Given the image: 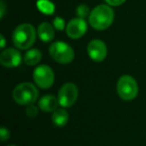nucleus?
<instances>
[{"instance_id":"nucleus-5","label":"nucleus","mask_w":146,"mask_h":146,"mask_svg":"<svg viewBox=\"0 0 146 146\" xmlns=\"http://www.w3.org/2000/svg\"><path fill=\"white\" fill-rule=\"evenodd\" d=\"M49 54L52 59L60 64H68L74 59V50L69 44L63 41L53 42L49 47Z\"/></svg>"},{"instance_id":"nucleus-21","label":"nucleus","mask_w":146,"mask_h":146,"mask_svg":"<svg viewBox=\"0 0 146 146\" xmlns=\"http://www.w3.org/2000/svg\"><path fill=\"white\" fill-rule=\"evenodd\" d=\"M0 10H1L0 11V17L3 18V16H4V14H5V3L3 0L0 1Z\"/></svg>"},{"instance_id":"nucleus-15","label":"nucleus","mask_w":146,"mask_h":146,"mask_svg":"<svg viewBox=\"0 0 146 146\" xmlns=\"http://www.w3.org/2000/svg\"><path fill=\"white\" fill-rule=\"evenodd\" d=\"M37 6L39 10L45 14H52L54 12V5L49 0H38Z\"/></svg>"},{"instance_id":"nucleus-8","label":"nucleus","mask_w":146,"mask_h":146,"mask_svg":"<svg viewBox=\"0 0 146 146\" xmlns=\"http://www.w3.org/2000/svg\"><path fill=\"white\" fill-rule=\"evenodd\" d=\"M23 57L20 51L15 48H7L0 54V63L6 68H14L20 65Z\"/></svg>"},{"instance_id":"nucleus-1","label":"nucleus","mask_w":146,"mask_h":146,"mask_svg":"<svg viewBox=\"0 0 146 146\" xmlns=\"http://www.w3.org/2000/svg\"><path fill=\"white\" fill-rule=\"evenodd\" d=\"M88 20L92 28L96 30H104L113 23L114 11L110 5L100 4L90 12Z\"/></svg>"},{"instance_id":"nucleus-13","label":"nucleus","mask_w":146,"mask_h":146,"mask_svg":"<svg viewBox=\"0 0 146 146\" xmlns=\"http://www.w3.org/2000/svg\"><path fill=\"white\" fill-rule=\"evenodd\" d=\"M42 59V53L36 48L28 49L23 56V61L28 66H34L37 65Z\"/></svg>"},{"instance_id":"nucleus-20","label":"nucleus","mask_w":146,"mask_h":146,"mask_svg":"<svg viewBox=\"0 0 146 146\" xmlns=\"http://www.w3.org/2000/svg\"><path fill=\"white\" fill-rule=\"evenodd\" d=\"M105 1L110 6H118V5L123 4L126 0H105Z\"/></svg>"},{"instance_id":"nucleus-3","label":"nucleus","mask_w":146,"mask_h":146,"mask_svg":"<svg viewBox=\"0 0 146 146\" xmlns=\"http://www.w3.org/2000/svg\"><path fill=\"white\" fill-rule=\"evenodd\" d=\"M38 89L33 83L22 82L13 89L12 97L19 105H30L38 99Z\"/></svg>"},{"instance_id":"nucleus-17","label":"nucleus","mask_w":146,"mask_h":146,"mask_svg":"<svg viewBox=\"0 0 146 146\" xmlns=\"http://www.w3.org/2000/svg\"><path fill=\"white\" fill-rule=\"evenodd\" d=\"M38 106H35L34 104H30V105H27L26 107V115L29 118H35L38 114Z\"/></svg>"},{"instance_id":"nucleus-6","label":"nucleus","mask_w":146,"mask_h":146,"mask_svg":"<svg viewBox=\"0 0 146 146\" xmlns=\"http://www.w3.org/2000/svg\"><path fill=\"white\" fill-rule=\"evenodd\" d=\"M54 72L48 65H39L33 71V80L38 87L48 89L54 83Z\"/></svg>"},{"instance_id":"nucleus-10","label":"nucleus","mask_w":146,"mask_h":146,"mask_svg":"<svg viewBox=\"0 0 146 146\" xmlns=\"http://www.w3.org/2000/svg\"><path fill=\"white\" fill-rule=\"evenodd\" d=\"M88 56L95 62H101L106 58L107 55V46L102 40L93 39L87 46Z\"/></svg>"},{"instance_id":"nucleus-7","label":"nucleus","mask_w":146,"mask_h":146,"mask_svg":"<svg viewBox=\"0 0 146 146\" xmlns=\"http://www.w3.org/2000/svg\"><path fill=\"white\" fill-rule=\"evenodd\" d=\"M57 98L61 107H70L75 103L78 98V87L72 82L63 84L59 89Z\"/></svg>"},{"instance_id":"nucleus-9","label":"nucleus","mask_w":146,"mask_h":146,"mask_svg":"<svg viewBox=\"0 0 146 146\" xmlns=\"http://www.w3.org/2000/svg\"><path fill=\"white\" fill-rule=\"evenodd\" d=\"M66 34L71 39H78L82 37L87 30V23L83 18H74L71 19L66 25Z\"/></svg>"},{"instance_id":"nucleus-23","label":"nucleus","mask_w":146,"mask_h":146,"mask_svg":"<svg viewBox=\"0 0 146 146\" xmlns=\"http://www.w3.org/2000/svg\"><path fill=\"white\" fill-rule=\"evenodd\" d=\"M8 146H16V145H8Z\"/></svg>"},{"instance_id":"nucleus-4","label":"nucleus","mask_w":146,"mask_h":146,"mask_svg":"<svg viewBox=\"0 0 146 146\" xmlns=\"http://www.w3.org/2000/svg\"><path fill=\"white\" fill-rule=\"evenodd\" d=\"M117 94L124 101H131L138 95L137 81L130 75H123L118 79L116 86Z\"/></svg>"},{"instance_id":"nucleus-11","label":"nucleus","mask_w":146,"mask_h":146,"mask_svg":"<svg viewBox=\"0 0 146 146\" xmlns=\"http://www.w3.org/2000/svg\"><path fill=\"white\" fill-rule=\"evenodd\" d=\"M59 104L58 98L54 95L47 94L38 100V107L44 112H54L57 109V105Z\"/></svg>"},{"instance_id":"nucleus-14","label":"nucleus","mask_w":146,"mask_h":146,"mask_svg":"<svg viewBox=\"0 0 146 146\" xmlns=\"http://www.w3.org/2000/svg\"><path fill=\"white\" fill-rule=\"evenodd\" d=\"M69 120L68 112L64 108H57L52 113V122L54 125L58 127H62L67 124Z\"/></svg>"},{"instance_id":"nucleus-16","label":"nucleus","mask_w":146,"mask_h":146,"mask_svg":"<svg viewBox=\"0 0 146 146\" xmlns=\"http://www.w3.org/2000/svg\"><path fill=\"white\" fill-rule=\"evenodd\" d=\"M76 14L79 18H83L85 19L87 16L90 15V10H89V7L87 6L86 4H80L77 6L76 8Z\"/></svg>"},{"instance_id":"nucleus-19","label":"nucleus","mask_w":146,"mask_h":146,"mask_svg":"<svg viewBox=\"0 0 146 146\" xmlns=\"http://www.w3.org/2000/svg\"><path fill=\"white\" fill-rule=\"evenodd\" d=\"M0 136H1V141H6L9 137H10V132L7 128L1 127L0 128Z\"/></svg>"},{"instance_id":"nucleus-22","label":"nucleus","mask_w":146,"mask_h":146,"mask_svg":"<svg viewBox=\"0 0 146 146\" xmlns=\"http://www.w3.org/2000/svg\"><path fill=\"white\" fill-rule=\"evenodd\" d=\"M0 38H1V44H0V47L3 49L5 47V38H4V36H3L2 34L0 35Z\"/></svg>"},{"instance_id":"nucleus-2","label":"nucleus","mask_w":146,"mask_h":146,"mask_svg":"<svg viewBox=\"0 0 146 146\" xmlns=\"http://www.w3.org/2000/svg\"><path fill=\"white\" fill-rule=\"evenodd\" d=\"M37 31L34 26L29 23H22L14 29L12 33V41L15 47L20 50L29 49L36 40Z\"/></svg>"},{"instance_id":"nucleus-12","label":"nucleus","mask_w":146,"mask_h":146,"mask_svg":"<svg viewBox=\"0 0 146 146\" xmlns=\"http://www.w3.org/2000/svg\"><path fill=\"white\" fill-rule=\"evenodd\" d=\"M55 28L48 22H42L37 28V35L43 42H50L53 40L55 35Z\"/></svg>"},{"instance_id":"nucleus-18","label":"nucleus","mask_w":146,"mask_h":146,"mask_svg":"<svg viewBox=\"0 0 146 146\" xmlns=\"http://www.w3.org/2000/svg\"><path fill=\"white\" fill-rule=\"evenodd\" d=\"M52 25L54 26V28L56 29V30H59V31H62V30H64V28H66L64 19L61 18V17H58V16H56L54 19H53Z\"/></svg>"}]
</instances>
